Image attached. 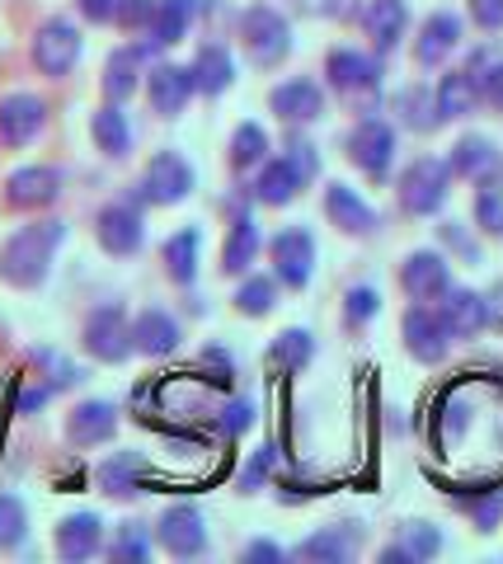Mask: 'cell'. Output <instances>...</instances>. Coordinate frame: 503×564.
<instances>
[{"label":"cell","instance_id":"6da1fadb","mask_svg":"<svg viewBox=\"0 0 503 564\" xmlns=\"http://www.w3.org/2000/svg\"><path fill=\"white\" fill-rule=\"evenodd\" d=\"M62 236H66L62 221H33L24 231H14L6 240V250H0V278L10 288H39L52 269V254H57Z\"/></svg>","mask_w":503,"mask_h":564},{"label":"cell","instance_id":"7a4b0ae2","mask_svg":"<svg viewBox=\"0 0 503 564\" xmlns=\"http://www.w3.org/2000/svg\"><path fill=\"white\" fill-rule=\"evenodd\" d=\"M240 39H245L250 57L259 66H277L292 52V29L273 6H250L240 14Z\"/></svg>","mask_w":503,"mask_h":564},{"label":"cell","instance_id":"3957f363","mask_svg":"<svg viewBox=\"0 0 503 564\" xmlns=\"http://www.w3.org/2000/svg\"><path fill=\"white\" fill-rule=\"evenodd\" d=\"M447 184H452V165L438 161V155H419L405 174H401V203L414 217H428L438 212L447 198Z\"/></svg>","mask_w":503,"mask_h":564},{"label":"cell","instance_id":"277c9868","mask_svg":"<svg viewBox=\"0 0 503 564\" xmlns=\"http://www.w3.org/2000/svg\"><path fill=\"white\" fill-rule=\"evenodd\" d=\"M329 85L349 99V104H362L372 109L376 104V90H381V76H376V62L362 57L353 47H335L329 52Z\"/></svg>","mask_w":503,"mask_h":564},{"label":"cell","instance_id":"5b68a950","mask_svg":"<svg viewBox=\"0 0 503 564\" xmlns=\"http://www.w3.org/2000/svg\"><path fill=\"white\" fill-rule=\"evenodd\" d=\"M269 259H273L277 282L306 288L310 273H316V240H310V231H302V226H287V231H277L269 240Z\"/></svg>","mask_w":503,"mask_h":564},{"label":"cell","instance_id":"8992f818","mask_svg":"<svg viewBox=\"0 0 503 564\" xmlns=\"http://www.w3.org/2000/svg\"><path fill=\"white\" fill-rule=\"evenodd\" d=\"M188 188H194V170H188V161L179 151H155L151 165L142 174V203H184Z\"/></svg>","mask_w":503,"mask_h":564},{"label":"cell","instance_id":"52a82bcc","mask_svg":"<svg viewBox=\"0 0 503 564\" xmlns=\"http://www.w3.org/2000/svg\"><path fill=\"white\" fill-rule=\"evenodd\" d=\"M76 62H80V33H76V24L47 20L39 29V39H33V66H39L43 76L62 80V76H72Z\"/></svg>","mask_w":503,"mask_h":564},{"label":"cell","instance_id":"ba28073f","mask_svg":"<svg viewBox=\"0 0 503 564\" xmlns=\"http://www.w3.org/2000/svg\"><path fill=\"white\" fill-rule=\"evenodd\" d=\"M349 161L368 174V180H386L395 161V132L381 118H362L349 137Z\"/></svg>","mask_w":503,"mask_h":564},{"label":"cell","instance_id":"9c48e42d","mask_svg":"<svg viewBox=\"0 0 503 564\" xmlns=\"http://www.w3.org/2000/svg\"><path fill=\"white\" fill-rule=\"evenodd\" d=\"M85 348L95 352L99 362H123L132 352V321L123 315V306H99L85 321Z\"/></svg>","mask_w":503,"mask_h":564},{"label":"cell","instance_id":"30bf717a","mask_svg":"<svg viewBox=\"0 0 503 564\" xmlns=\"http://www.w3.org/2000/svg\"><path fill=\"white\" fill-rule=\"evenodd\" d=\"M155 541H161L170 555H179V560L203 555V551H207V527H203V513H198L194 503H175L161 522H155Z\"/></svg>","mask_w":503,"mask_h":564},{"label":"cell","instance_id":"8fae6325","mask_svg":"<svg viewBox=\"0 0 503 564\" xmlns=\"http://www.w3.org/2000/svg\"><path fill=\"white\" fill-rule=\"evenodd\" d=\"M47 122V104L39 95H6L0 99V141L6 147H29Z\"/></svg>","mask_w":503,"mask_h":564},{"label":"cell","instance_id":"7c38bea8","mask_svg":"<svg viewBox=\"0 0 503 564\" xmlns=\"http://www.w3.org/2000/svg\"><path fill=\"white\" fill-rule=\"evenodd\" d=\"M95 236H99V245H103V250H109L113 259L136 254V250H142V212L128 207V203L103 207L99 221H95Z\"/></svg>","mask_w":503,"mask_h":564},{"label":"cell","instance_id":"4fadbf2b","mask_svg":"<svg viewBox=\"0 0 503 564\" xmlns=\"http://www.w3.org/2000/svg\"><path fill=\"white\" fill-rule=\"evenodd\" d=\"M146 95H151V109H155V113H165V118L184 113V104L194 99V70H188V66H175V62L151 66Z\"/></svg>","mask_w":503,"mask_h":564},{"label":"cell","instance_id":"5bb4252c","mask_svg":"<svg viewBox=\"0 0 503 564\" xmlns=\"http://www.w3.org/2000/svg\"><path fill=\"white\" fill-rule=\"evenodd\" d=\"M438 321L447 325L452 339H475V334L490 325V306H484V296H475V292L447 288L442 292V306H438Z\"/></svg>","mask_w":503,"mask_h":564},{"label":"cell","instance_id":"9a60e30c","mask_svg":"<svg viewBox=\"0 0 503 564\" xmlns=\"http://www.w3.org/2000/svg\"><path fill=\"white\" fill-rule=\"evenodd\" d=\"M62 193V174L52 165H29V170H14L6 180V203L10 207H47L52 198Z\"/></svg>","mask_w":503,"mask_h":564},{"label":"cell","instance_id":"2e32d148","mask_svg":"<svg viewBox=\"0 0 503 564\" xmlns=\"http://www.w3.org/2000/svg\"><path fill=\"white\" fill-rule=\"evenodd\" d=\"M447 325L438 321V311H428V306H414L405 315V348L414 352L419 362H442L447 358Z\"/></svg>","mask_w":503,"mask_h":564},{"label":"cell","instance_id":"e0dca14e","mask_svg":"<svg viewBox=\"0 0 503 564\" xmlns=\"http://www.w3.org/2000/svg\"><path fill=\"white\" fill-rule=\"evenodd\" d=\"M118 429V410L109 400H85L72 410V419H66V437H72V447H99L109 443Z\"/></svg>","mask_w":503,"mask_h":564},{"label":"cell","instance_id":"ac0fdd59","mask_svg":"<svg viewBox=\"0 0 503 564\" xmlns=\"http://www.w3.org/2000/svg\"><path fill=\"white\" fill-rule=\"evenodd\" d=\"M401 282H405V292L414 296V302H438V296L452 288V273H447V263L433 250H419V254L405 259Z\"/></svg>","mask_w":503,"mask_h":564},{"label":"cell","instance_id":"d6986e66","mask_svg":"<svg viewBox=\"0 0 503 564\" xmlns=\"http://www.w3.org/2000/svg\"><path fill=\"white\" fill-rule=\"evenodd\" d=\"M57 555L62 560H90V555H99V545H103V522L95 518V513H72V518H62L57 522Z\"/></svg>","mask_w":503,"mask_h":564},{"label":"cell","instance_id":"ffe728a7","mask_svg":"<svg viewBox=\"0 0 503 564\" xmlns=\"http://www.w3.org/2000/svg\"><path fill=\"white\" fill-rule=\"evenodd\" d=\"M269 104H273V113L283 122H316L325 113V95H320V85H310V80L277 85V90L269 95Z\"/></svg>","mask_w":503,"mask_h":564},{"label":"cell","instance_id":"44dd1931","mask_svg":"<svg viewBox=\"0 0 503 564\" xmlns=\"http://www.w3.org/2000/svg\"><path fill=\"white\" fill-rule=\"evenodd\" d=\"M132 348L146 352V358H165V352H175V348H179V325H175V315H165V311H142V315L132 321Z\"/></svg>","mask_w":503,"mask_h":564},{"label":"cell","instance_id":"7402d4cb","mask_svg":"<svg viewBox=\"0 0 503 564\" xmlns=\"http://www.w3.org/2000/svg\"><path fill=\"white\" fill-rule=\"evenodd\" d=\"M306 184V174L287 161V155H277V161H269L264 170H259L254 180V198L269 203V207H287L292 198H297V188Z\"/></svg>","mask_w":503,"mask_h":564},{"label":"cell","instance_id":"603a6c76","mask_svg":"<svg viewBox=\"0 0 503 564\" xmlns=\"http://www.w3.org/2000/svg\"><path fill=\"white\" fill-rule=\"evenodd\" d=\"M325 212H329V221H335L339 231H353V236H368L372 226H376V212L362 203L349 184H329V193H325Z\"/></svg>","mask_w":503,"mask_h":564},{"label":"cell","instance_id":"cb8c5ba5","mask_svg":"<svg viewBox=\"0 0 503 564\" xmlns=\"http://www.w3.org/2000/svg\"><path fill=\"white\" fill-rule=\"evenodd\" d=\"M405 24H409L405 0H372L368 14H362V29H368V39H372L376 52H391L395 43H401Z\"/></svg>","mask_w":503,"mask_h":564},{"label":"cell","instance_id":"d4e9b609","mask_svg":"<svg viewBox=\"0 0 503 564\" xmlns=\"http://www.w3.org/2000/svg\"><path fill=\"white\" fill-rule=\"evenodd\" d=\"M461 43V20L457 14H428L424 29H419V43H414V57H419V66H438L447 52H452Z\"/></svg>","mask_w":503,"mask_h":564},{"label":"cell","instance_id":"484cf974","mask_svg":"<svg viewBox=\"0 0 503 564\" xmlns=\"http://www.w3.org/2000/svg\"><path fill=\"white\" fill-rule=\"evenodd\" d=\"M194 14H198V0H161V6H155V20L146 29L151 33L146 52L184 43V33H188V24H194Z\"/></svg>","mask_w":503,"mask_h":564},{"label":"cell","instance_id":"4316f807","mask_svg":"<svg viewBox=\"0 0 503 564\" xmlns=\"http://www.w3.org/2000/svg\"><path fill=\"white\" fill-rule=\"evenodd\" d=\"M188 70H194V90L198 95H221L236 80V62H231V52L221 43H203Z\"/></svg>","mask_w":503,"mask_h":564},{"label":"cell","instance_id":"83f0119b","mask_svg":"<svg viewBox=\"0 0 503 564\" xmlns=\"http://www.w3.org/2000/svg\"><path fill=\"white\" fill-rule=\"evenodd\" d=\"M452 174H461V180H490V174L499 170V151H494V141L490 137H461L457 147H452Z\"/></svg>","mask_w":503,"mask_h":564},{"label":"cell","instance_id":"f1b7e54d","mask_svg":"<svg viewBox=\"0 0 503 564\" xmlns=\"http://www.w3.org/2000/svg\"><path fill=\"white\" fill-rule=\"evenodd\" d=\"M90 137H95V147H99L103 155H113V161L132 151V128H128V118H123V109H118V104H103V109H95Z\"/></svg>","mask_w":503,"mask_h":564},{"label":"cell","instance_id":"f546056e","mask_svg":"<svg viewBox=\"0 0 503 564\" xmlns=\"http://www.w3.org/2000/svg\"><path fill=\"white\" fill-rule=\"evenodd\" d=\"M146 47H118L109 66H103V95L109 104H123L128 95H136V70H142Z\"/></svg>","mask_w":503,"mask_h":564},{"label":"cell","instance_id":"4dcf8cb0","mask_svg":"<svg viewBox=\"0 0 503 564\" xmlns=\"http://www.w3.org/2000/svg\"><path fill=\"white\" fill-rule=\"evenodd\" d=\"M433 99H438V118H461V113H471L475 104H480V90H475V80L466 76V70H452V76H442V85L433 90Z\"/></svg>","mask_w":503,"mask_h":564},{"label":"cell","instance_id":"1f68e13d","mask_svg":"<svg viewBox=\"0 0 503 564\" xmlns=\"http://www.w3.org/2000/svg\"><path fill=\"white\" fill-rule=\"evenodd\" d=\"M142 470H146V462L136 452H118L99 466V485H103V494H113V499H128V494H136Z\"/></svg>","mask_w":503,"mask_h":564},{"label":"cell","instance_id":"d6a6232c","mask_svg":"<svg viewBox=\"0 0 503 564\" xmlns=\"http://www.w3.org/2000/svg\"><path fill=\"white\" fill-rule=\"evenodd\" d=\"M353 551H358V532H349L343 522L325 527V532L306 536V541L297 545V555H302V560H349Z\"/></svg>","mask_w":503,"mask_h":564},{"label":"cell","instance_id":"836d02e7","mask_svg":"<svg viewBox=\"0 0 503 564\" xmlns=\"http://www.w3.org/2000/svg\"><path fill=\"white\" fill-rule=\"evenodd\" d=\"M259 254V231L250 217H236L231 221V236H227V250H221V269L227 273H245Z\"/></svg>","mask_w":503,"mask_h":564},{"label":"cell","instance_id":"e575fe53","mask_svg":"<svg viewBox=\"0 0 503 564\" xmlns=\"http://www.w3.org/2000/svg\"><path fill=\"white\" fill-rule=\"evenodd\" d=\"M198 231H179L165 240V273L175 282H194L198 278Z\"/></svg>","mask_w":503,"mask_h":564},{"label":"cell","instance_id":"d590c367","mask_svg":"<svg viewBox=\"0 0 503 564\" xmlns=\"http://www.w3.org/2000/svg\"><path fill=\"white\" fill-rule=\"evenodd\" d=\"M310 358H316V344H310V334H306V329L277 334L273 348H269V362H273V367H283V372H297V367H306Z\"/></svg>","mask_w":503,"mask_h":564},{"label":"cell","instance_id":"8d00e7d4","mask_svg":"<svg viewBox=\"0 0 503 564\" xmlns=\"http://www.w3.org/2000/svg\"><path fill=\"white\" fill-rule=\"evenodd\" d=\"M438 551H442V536L433 532L428 522H409V527H405V541L395 545L386 560H433Z\"/></svg>","mask_w":503,"mask_h":564},{"label":"cell","instance_id":"74e56055","mask_svg":"<svg viewBox=\"0 0 503 564\" xmlns=\"http://www.w3.org/2000/svg\"><path fill=\"white\" fill-rule=\"evenodd\" d=\"M264 155H269L264 128H254V122H240L236 137H231V165H236V170H250V165L264 161Z\"/></svg>","mask_w":503,"mask_h":564},{"label":"cell","instance_id":"f35d334b","mask_svg":"<svg viewBox=\"0 0 503 564\" xmlns=\"http://www.w3.org/2000/svg\"><path fill=\"white\" fill-rule=\"evenodd\" d=\"M29 536V513L20 499H10V494H0V551H14Z\"/></svg>","mask_w":503,"mask_h":564},{"label":"cell","instance_id":"ab89813d","mask_svg":"<svg viewBox=\"0 0 503 564\" xmlns=\"http://www.w3.org/2000/svg\"><path fill=\"white\" fill-rule=\"evenodd\" d=\"M277 302V288H273V278H250L245 288L236 292V311L240 315H269Z\"/></svg>","mask_w":503,"mask_h":564},{"label":"cell","instance_id":"60d3db41","mask_svg":"<svg viewBox=\"0 0 503 564\" xmlns=\"http://www.w3.org/2000/svg\"><path fill=\"white\" fill-rule=\"evenodd\" d=\"M401 113H405V122L409 128H419V132H428V128H438V99L433 95H424V90H405L401 95Z\"/></svg>","mask_w":503,"mask_h":564},{"label":"cell","instance_id":"b9f144b4","mask_svg":"<svg viewBox=\"0 0 503 564\" xmlns=\"http://www.w3.org/2000/svg\"><path fill=\"white\" fill-rule=\"evenodd\" d=\"M475 221H480L484 236H499V240H503V193H499L494 184L480 188V198H475Z\"/></svg>","mask_w":503,"mask_h":564},{"label":"cell","instance_id":"7bdbcfd3","mask_svg":"<svg viewBox=\"0 0 503 564\" xmlns=\"http://www.w3.org/2000/svg\"><path fill=\"white\" fill-rule=\"evenodd\" d=\"M155 6H161V0H118V6H113V20L123 24L128 33H136V29H151V20H155Z\"/></svg>","mask_w":503,"mask_h":564},{"label":"cell","instance_id":"ee69618b","mask_svg":"<svg viewBox=\"0 0 503 564\" xmlns=\"http://www.w3.org/2000/svg\"><path fill=\"white\" fill-rule=\"evenodd\" d=\"M461 508L475 518L480 532H494L499 518H503V494H484V499H461Z\"/></svg>","mask_w":503,"mask_h":564},{"label":"cell","instance_id":"f6af8a7d","mask_svg":"<svg viewBox=\"0 0 503 564\" xmlns=\"http://www.w3.org/2000/svg\"><path fill=\"white\" fill-rule=\"evenodd\" d=\"M376 306H381V296L372 288H353L349 302H343V321H349V325H368L376 315Z\"/></svg>","mask_w":503,"mask_h":564},{"label":"cell","instance_id":"bcb514c9","mask_svg":"<svg viewBox=\"0 0 503 564\" xmlns=\"http://www.w3.org/2000/svg\"><path fill=\"white\" fill-rule=\"evenodd\" d=\"M217 423H221V433H227V437H245L250 423H254V404L250 400H231L227 410H221Z\"/></svg>","mask_w":503,"mask_h":564},{"label":"cell","instance_id":"7dc6e473","mask_svg":"<svg viewBox=\"0 0 503 564\" xmlns=\"http://www.w3.org/2000/svg\"><path fill=\"white\" fill-rule=\"evenodd\" d=\"M113 555H118V560H146V555H151V541H146L142 527H123V532H118V541H113Z\"/></svg>","mask_w":503,"mask_h":564},{"label":"cell","instance_id":"c3c4849f","mask_svg":"<svg viewBox=\"0 0 503 564\" xmlns=\"http://www.w3.org/2000/svg\"><path fill=\"white\" fill-rule=\"evenodd\" d=\"M471 14L480 29H503V0H471Z\"/></svg>","mask_w":503,"mask_h":564},{"label":"cell","instance_id":"681fc988","mask_svg":"<svg viewBox=\"0 0 503 564\" xmlns=\"http://www.w3.org/2000/svg\"><path fill=\"white\" fill-rule=\"evenodd\" d=\"M269 466H273V447H264V452H259L254 462L245 466V475H240V485H245V489H259V480L269 475Z\"/></svg>","mask_w":503,"mask_h":564},{"label":"cell","instance_id":"f907efd6","mask_svg":"<svg viewBox=\"0 0 503 564\" xmlns=\"http://www.w3.org/2000/svg\"><path fill=\"white\" fill-rule=\"evenodd\" d=\"M76 6H80V14H85V20H90V24H109V20H113V6H118V0H76Z\"/></svg>","mask_w":503,"mask_h":564},{"label":"cell","instance_id":"816d5d0a","mask_svg":"<svg viewBox=\"0 0 503 564\" xmlns=\"http://www.w3.org/2000/svg\"><path fill=\"white\" fill-rule=\"evenodd\" d=\"M287 161H292V165H297V170L306 174V180H316V170H320V155H316V151H310V147H302V141H297V147H292V151H287Z\"/></svg>","mask_w":503,"mask_h":564},{"label":"cell","instance_id":"f5cc1de1","mask_svg":"<svg viewBox=\"0 0 503 564\" xmlns=\"http://www.w3.org/2000/svg\"><path fill=\"white\" fill-rule=\"evenodd\" d=\"M442 240H447V245H457V250H461L466 259H475V245H471V240H466V236L457 231V226H442Z\"/></svg>","mask_w":503,"mask_h":564},{"label":"cell","instance_id":"db71d44e","mask_svg":"<svg viewBox=\"0 0 503 564\" xmlns=\"http://www.w3.org/2000/svg\"><path fill=\"white\" fill-rule=\"evenodd\" d=\"M47 400H52V386H43V391H29V395L20 400V410L33 414V410H39V404H47Z\"/></svg>","mask_w":503,"mask_h":564},{"label":"cell","instance_id":"11a10c76","mask_svg":"<svg viewBox=\"0 0 503 564\" xmlns=\"http://www.w3.org/2000/svg\"><path fill=\"white\" fill-rule=\"evenodd\" d=\"M250 560H277V555H283V551H277V545L273 541H259V545H250V551H245Z\"/></svg>","mask_w":503,"mask_h":564}]
</instances>
